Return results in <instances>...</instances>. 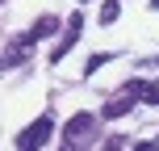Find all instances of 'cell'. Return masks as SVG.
I'll list each match as a JSON object with an SVG mask.
<instances>
[{
  "instance_id": "obj_7",
  "label": "cell",
  "mask_w": 159,
  "mask_h": 151,
  "mask_svg": "<svg viewBox=\"0 0 159 151\" xmlns=\"http://www.w3.org/2000/svg\"><path fill=\"white\" fill-rule=\"evenodd\" d=\"M117 13H121V0H105V4H101V25H113Z\"/></svg>"
},
{
  "instance_id": "obj_4",
  "label": "cell",
  "mask_w": 159,
  "mask_h": 151,
  "mask_svg": "<svg viewBox=\"0 0 159 151\" xmlns=\"http://www.w3.org/2000/svg\"><path fill=\"white\" fill-rule=\"evenodd\" d=\"M80 25H84V17H80V13H71V17H67V30H63V38H59L55 46H50V63H59V59H63L67 50L75 46V38H80Z\"/></svg>"
},
{
  "instance_id": "obj_5",
  "label": "cell",
  "mask_w": 159,
  "mask_h": 151,
  "mask_svg": "<svg viewBox=\"0 0 159 151\" xmlns=\"http://www.w3.org/2000/svg\"><path fill=\"white\" fill-rule=\"evenodd\" d=\"M121 92L134 97V101H147V105H159V84H147V80H126Z\"/></svg>"
},
{
  "instance_id": "obj_9",
  "label": "cell",
  "mask_w": 159,
  "mask_h": 151,
  "mask_svg": "<svg viewBox=\"0 0 159 151\" xmlns=\"http://www.w3.org/2000/svg\"><path fill=\"white\" fill-rule=\"evenodd\" d=\"M134 151H159V143H138Z\"/></svg>"
},
{
  "instance_id": "obj_10",
  "label": "cell",
  "mask_w": 159,
  "mask_h": 151,
  "mask_svg": "<svg viewBox=\"0 0 159 151\" xmlns=\"http://www.w3.org/2000/svg\"><path fill=\"white\" fill-rule=\"evenodd\" d=\"M151 8H159V0H151Z\"/></svg>"
},
{
  "instance_id": "obj_8",
  "label": "cell",
  "mask_w": 159,
  "mask_h": 151,
  "mask_svg": "<svg viewBox=\"0 0 159 151\" xmlns=\"http://www.w3.org/2000/svg\"><path fill=\"white\" fill-rule=\"evenodd\" d=\"M109 59H113L109 50H101V55H92V59H88V63H84V76H92V72H101V67L109 63Z\"/></svg>"
},
{
  "instance_id": "obj_3",
  "label": "cell",
  "mask_w": 159,
  "mask_h": 151,
  "mask_svg": "<svg viewBox=\"0 0 159 151\" xmlns=\"http://www.w3.org/2000/svg\"><path fill=\"white\" fill-rule=\"evenodd\" d=\"M59 25H63V21H59V17H38V21L30 25V34H25V38H17L13 46H21V50H30L34 42H42V38H50V34H55Z\"/></svg>"
},
{
  "instance_id": "obj_6",
  "label": "cell",
  "mask_w": 159,
  "mask_h": 151,
  "mask_svg": "<svg viewBox=\"0 0 159 151\" xmlns=\"http://www.w3.org/2000/svg\"><path fill=\"white\" fill-rule=\"evenodd\" d=\"M134 109V97H113V101H105V109H101V118H109V122H117V118H126V113Z\"/></svg>"
},
{
  "instance_id": "obj_1",
  "label": "cell",
  "mask_w": 159,
  "mask_h": 151,
  "mask_svg": "<svg viewBox=\"0 0 159 151\" xmlns=\"http://www.w3.org/2000/svg\"><path fill=\"white\" fill-rule=\"evenodd\" d=\"M96 130H101V126H96L92 113H75V118L63 126V147H59V151H88L92 139H96Z\"/></svg>"
},
{
  "instance_id": "obj_2",
  "label": "cell",
  "mask_w": 159,
  "mask_h": 151,
  "mask_svg": "<svg viewBox=\"0 0 159 151\" xmlns=\"http://www.w3.org/2000/svg\"><path fill=\"white\" fill-rule=\"evenodd\" d=\"M50 134H55V113H42V118H34L30 126L17 134V151H42Z\"/></svg>"
},
{
  "instance_id": "obj_11",
  "label": "cell",
  "mask_w": 159,
  "mask_h": 151,
  "mask_svg": "<svg viewBox=\"0 0 159 151\" xmlns=\"http://www.w3.org/2000/svg\"><path fill=\"white\" fill-rule=\"evenodd\" d=\"M84 4H88V0H84Z\"/></svg>"
}]
</instances>
